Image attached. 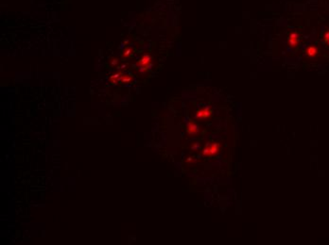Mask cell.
<instances>
[{
    "instance_id": "cell-1",
    "label": "cell",
    "mask_w": 329,
    "mask_h": 245,
    "mask_svg": "<svg viewBox=\"0 0 329 245\" xmlns=\"http://www.w3.org/2000/svg\"><path fill=\"white\" fill-rule=\"evenodd\" d=\"M221 149V144L218 142L207 143L203 151V155L204 157H213L219 153Z\"/></svg>"
},
{
    "instance_id": "cell-2",
    "label": "cell",
    "mask_w": 329,
    "mask_h": 245,
    "mask_svg": "<svg viewBox=\"0 0 329 245\" xmlns=\"http://www.w3.org/2000/svg\"><path fill=\"white\" fill-rule=\"evenodd\" d=\"M211 116H212V110L210 109V107H205L203 109H199L196 113L197 119H208Z\"/></svg>"
},
{
    "instance_id": "cell-3",
    "label": "cell",
    "mask_w": 329,
    "mask_h": 245,
    "mask_svg": "<svg viewBox=\"0 0 329 245\" xmlns=\"http://www.w3.org/2000/svg\"><path fill=\"white\" fill-rule=\"evenodd\" d=\"M305 55L307 56L308 58H315L317 57L318 55L320 53V50L319 48L317 46H314V45H310V46H307L305 48Z\"/></svg>"
},
{
    "instance_id": "cell-4",
    "label": "cell",
    "mask_w": 329,
    "mask_h": 245,
    "mask_svg": "<svg viewBox=\"0 0 329 245\" xmlns=\"http://www.w3.org/2000/svg\"><path fill=\"white\" fill-rule=\"evenodd\" d=\"M289 44L290 47L295 48L299 44V34L298 33H291L289 37Z\"/></svg>"
},
{
    "instance_id": "cell-5",
    "label": "cell",
    "mask_w": 329,
    "mask_h": 245,
    "mask_svg": "<svg viewBox=\"0 0 329 245\" xmlns=\"http://www.w3.org/2000/svg\"><path fill=\"white\" fill-rule=\"evenodd\" d=\"M186 131L189 134H197L199 132V127L196 124H194V122H189L187 127H186Z\"/></svg>"
},
{
    "instance_id": "cell-6",
    "label": "cell",
    "mask_w": 329,
    "mask_h": 245,
    "mask_svg": "<svg viewBox=\"0 0 329 245\" xmlns=\"http://www.w3.org/2000/svg\"><path fill=\"white\" fill-rule=\"evenodd\" d=\"M149 62H151V58H149V56L146 55V56H144V57L141 58V61H139V64L142 66V67L145 68V67H147V66L149 65Z\"/></svg>"
},
{
    "instance_id": "cell-7",
    "label": "cell",
    "mask_w": 329,
    "mask_h": 245,
    "mask_svg": "<svg viewBox=\"0 0 329 245\" xmlns=\"http://www.w3.org/2000/svg\"><path fill=\"white\" fill-rule=\"evenodd\" d=\"M323 40H324V42H325V43H327L328 41H329V30H327L326 32L324 33V35H323Z\"/></svg>"
},
{
    "instance_id": "cell-8",
    "label": "cell",
    "mask_w": 329,
    "mask_h": 245,
    "mask_svg": "<svg viewBox=\"0 0 329 245\" xmlns=\"http://www.w3.org/2000/svg\"><path fill=\"white\" fill-rule=\"evenodd\" d=\"M326 43H327V44H328V45H329V41H328V42H327Z\"/></svg>"
}]
</instances>
